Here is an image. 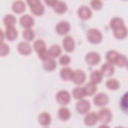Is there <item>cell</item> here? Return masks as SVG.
<instances>
[{
  "label": "cell",
  "mask_w": 128,
  "mask_h": 128,
  "mask_svg": "<svg viewBox=\"0 0 128 128\" xmlns=\"http://www.w3.org/2000/svg\"><path fill=\"white\" fill-rule=\"evenodd\" d=\"M86 38L88 41L93 44L100 43L102 39V34L98 29L92 28L88 30L86 32Z\"/></svg>",
  "instance_id": "cell-1"
},
{
  "label": "cell",
  "mask_w": 128,
  "mask_h": 128,
  "mask_svg": "<svg viewBox=\"0 0 128 128\" xmlns=\"http://www.w3.org/2000/svg\"><path fill=\"white\" fill-rule=\"evenodd\" d=\"M30 8L31 12L36 16L42 15L44 11V7L38 0H28L26 1Z\"/></svg>",
  "instance_id": "cell-2"
},
{
  "label": "cell",
  "mask_w": 128,
  "mask_h": 128,
  "mask_svg": "<svg viewBox=\"0 0 128 128\" xmlns=\"http://www.w3.org/2000/svg\"><path fill=\"white\" fill-rule=\"evenodd\" d=\"M98 120L103 124L109 123L112 120V114L111 110L108 108L100 109L98 114Z\"/></svg>",
  "instance_id": "cell-3"
},
{
  "label": "cell",
  "mask_w": 128,
  "mask_h": 128,
  "mask_svg": "<svg viewBox=\"0 0 128 128\" xmlns=\"http://www.w3.org/2000/svg\"><path fill=\"white\" fill-rule=\"evenodd\" d=\"M76 108L77 112L80 114H86L90 108V104L86 100H80L76 104Z\"/></svg>",
  "instance_id": "cell-4"
},
{
  "label": "cell",
  "mask_w": 128,
  "mask_h": 128,
  "mask_svg": "<svg viewBox=\"0 0 128 128\" xmlns=\"http://www.w3.org/2000/svg\"><path fill=\"white\" fill-rule=\"evenodd\" d=\"M56 100L59 104L66 105L70 100V94L66 90H60L56 94Z\"/></svg>",
  "instance_id": "cell-5"
},
{
  "label": "cell",
  "mask_w": 128,
  "mask_h": 128,
  "mask_svg": "<svg viewBox=\"0 0 128 128\" xmlns=\"http://www.w3.org/2000/svg\"><path fill=\"white\" fill-rule=\"evenodd\" d=\"M109 101L108 96L104 92H100L96 94L94 98V104L98 106H106Z\"/></svg>",
  "instance_id": "cell-6"
},
{
  "label": "cell",
  "mask_w": 128,
  "mask_h": 128,
  "mask_svg": "<svg viewBox=\"0 0 128 128\" xmlns=\"http://www.w3.org/2000/svg\"><path fill=\"white\" fill-rule=\"evenodd\" d=\"M86 78V74L82 70H76L73 71L72 80L75 84L78 85L82 84L84 82Z\"/></svg>",
  "instance_id": "cell-7"
},
{
  "label": "cell",
  "mask_w": 128,
  "mask_h": 128,
  "mask_svg": "<svg viewBox=\"0 0 128 128\" xmlns=\"http://www.w3.org/2000/svg\"><path fill=\"white\" fill-rule=\"evenodd\" d=\"M86 62L90 65L97 64L100 60V56L96 52H88L85 57Z\"/></svg>",
  "instance_id": "cell-8"
},
{
  "label": "cell",
  "mask_w": 128,
  "mask_h": 128,
  "mask_svg": "<svg viewBox=\"0 0 128 128\" xmlns=\"http://www.w3.org/2000/svg\"><path fill=\"white\" fill-rule=\"evenodd\" d=\"M62 46L66 52H72L75 48V42L74 38L70 36H65L62 40Z\"/></svg>",
  "instance_id": "cell-9"
},
{
  "label": "cell",
  "mask_w": 128,
  "mask_h": 128,
  "mask_svg": "<svg viewBox=\"0 0 128 128\" xmlns=\"http://www.w3.org/2000/svg\"><path fill=\"white\" fill-rule=\"evenodd\" d=\"M70 28V24L68 22L62 20L57 24L56 26V30L58 34L64 35L69 32Z\"/></svg>",
  "instance_id": "cell-10"
},
{
  "label": "cell",
  "mask_w": 128,
  "mask_h": 128,
  "mask_svg": "<svg viewBox=\"0 0 128 128\" xmlns=\"http://www.w3.org/2000/svg\"><path fill=\"white\" fill-rule=\"evenodd\" d=\"M78 17L82 20H86L91 18L92 12L91 10L86 6H82L78 10Z\"/></svg>",
  "instance_id": "cell-11"
},
{
  "label": "cell",
  "mask_w": 128,
  "mask_h": 128,
  "mask_svg": "<svg viewBox=\"0 0 128 128\" xmlns=\"http://www.w3.org/2000/svg\"><path fill=\"white\" fill-rule=\"evenodd\" d=\"M20 23L24 28H30L34 24V18L29 14L22 16L20 18Z\"/></svg>",
  "instance_id": "cell-12"
},
{
  "label": "cell",
  "mask_w": 128,
  "mask_h": 128,
  "mask_svg": "<svg viewBox=\"0 0 128 128\" xmlns=\"http://www.w3.org/2000/svg\"><path fill=\"white\" fill-rule=\"evenodd\" d=\"M17 48L18 52L24 56L30 54L32 50L31 46L26 42H19Z\"/></svg>",
  "instance_id": "cell-13"
},
{
  "label": "cell",
  "mask_w": 128,
  "mask_h": 128,
  "mask_svg": "<svg viewBox=\"0 0 128 128\" xmlns=\"http://www.w3.org/2000/svg\"><path fill=\"white\" fill-rule=\"evenodd\" d=\"M98 114L94 112H92L86 115L84 119V123L87 126H93L98 122Z\"/></svg>",
  "instance_id": "cell-14"
},
{
  "label": "cell",
  "mask_w": 128,
  "mask_h": 128,
  "mask_svg": "<svg viewBox=\"0 0 128 128\" xmlns=\"http://www.w3.org/2000/svg\"><path fill=\"white\" fill-rule=\"evenodd\" d=\"M103 76H110L112 75L114 72V67L112 64L109 62H106L102 66L100 70Z\"/></svg>",
  "instance_id": "cell-15"
},
{
  "label": "cell",
  "mask_w": 128,
  "mask_h": 128,
  "mask_svg": "<svg viewBox=\"0 0 128 128\" xmlns=\"http://www.w3.org/2000/svg\"><path fill=\"white\" fill-rule=\"evenodd\" d=\"M18 31L14 26H6L5 35L6 38L10 41L15 40L18 36Z\"/></svg>",
  "instance_id": "cell-16"
},
{
  "label": "cell",
  "mask_w": 128,
  "mask_h": 128,
  "mask_svg": "<svg viewBox=\"0 0 128 128\" xmlns=\"http://www.w3.org/2000/svg\"><path fill=\"white\" fill-rule=\"evenodd\" d=\"M39 124L44 126H49L51 122V116L50 114L46 112L40 113L38 117Z\"/></svg>",
  "instance_id": "cell-17"
},
{
  "label": "cell",
  "mask_w": 128,
  "mask_h": 128,
  "mask_svg": "<svg viewBox=\"0 0 128 128\" xmlns=\"http://www.w3.org/2000/svg\"><path fill=\"white\" fill-rule=\"evenodd\" d=\"M70 112L66 107L60 108L58 112V116L60 120L62 121H66L70 117Z\"/></svg>",
  "instance_id": "cell-18"
},
{
  "label": "cell",
  "mask_w": 128,
  "mask_h": 128,
  "mask_svg": "<svg viewBox=\"0 0 128 128\" xmlns=\"http://www.w3.org/2000/svg\"><path fill=\"white\" fill-rule=\"evenodd\" d=\"M12 8L14 12L19 14L24 12L26 8V6L23 1L16 0L12 3Z\"/></svg>",
  "instance_id": "cell-19"
},
{
  "label": "cell",
  "mask_w": 128,
  "mask_h": 128,
  "mask_svg": "<svg viewBox=\"0 0 128 128\" xmlns=\"http://www.w3.org/2000/svg\"><path fill=\"white\" fill-rule=\"evenodd\" d=\"M42 66L46 70L52 71L56 68V62L52 58L50 57L43 61Z\"/></svg>",
  "instance_id": "cell-20"
},
{
  "label": "cell",
  "mask_w": 128,
  "mask_h": 128,
  "mask_svg": "<svg viewBox=\"0 0 128 128\" xmlns=\"http://www.w3.org/2000/svg\"><path fill=\"white\" fill-rule=\"evenodd\" d=\"M124 25V24L123 20L122 18L118 16L112 18L110 23V27L113 30L118 29Z\"/></svg>",
  "instance_id": "cell-21"
},
{
  "label": "cell",
  "mask_w": 128,
  "mask_h": 128,
  "mask_svg": "<svg viewBox=\"0 0 128 128\" xmlns=\"http://www.w3.org/2000/svg\"><path fill=\"white\" fill-rule=\"evenodd\" d=\"M103 74L102 72L99 70H93L90 74V82L97 84L102 82L103 78Z\"/></svg>",
  "instance_id": "cell-22"
},
{
  "label": "cell",
  "mask_w": 128,
  "mask_h": 128,
  "mask_svg": "<svg viewBox=\"0 0 128 128\" xmlns=\"http://www.w3.org/2000/svg\"><path fill=\"white\" fill-rule=\"evenodd\" d=\"M33 46L34 50L38 53V54H39L46 50V42L41 39L36 40L34 43Z\"/></svg>",
  "instance_id": "cell-23"
},
{
  "label": "cell",
  "mask_w": 128,
  "mask_h": 128,
  "mask_svg": "<svg viewBox=\"0 0 128 128\" xmlns=\"http://www.w3.org/2000/svg\"><path fill=\"white\" fill-rule=\"evenodd\" d=\"M73 71L74 70H72L70 68H63L60 70V77L64 80H72Z\"/></svg>",
  "instance_id": "cell-24"
},
{
  "label": "cell",
  "mask_w": 128,
  "mask_h": 128,
  "mask_svg": "<svg viewBox=\"0 0 128 128\" xmlns=\"http://www.w3.org/2000/svg\"><path fill=\"white\" fill-rule=\"evenodd\" d=\"M114 34L115 38L118 39H123L128 34V29L125 25L122 27L114 30Z\"/></svg>",
  "instance_id": "cell-25"
},
{
  "label": "cell",
  "mask_w": 128,
  "mask_h": 128,
  "mask_svg": "<svg viewBox=\"0 0 128 128\" xmlns=\"http://www.w3.org/2000/svg\"><path fill=\"white\" fill-rule=\"evenodd\" d=\"M67 5L63 1H57L56 3L54 6V10L56 13L62 14L64 13L67 10Z\"/></svg>",
  "instance_id": "cell-26"
},
{
  "label": "cell",
  "mask_w": 128,
  "mask_h": 128,
  "mask_svg": "<svg viewBox=\"0 0 128 128\" xmlns=\"http://www.w3.org/2000/svg\"><path fill=\"white\" fill-rule=\"evenodd\" d=\"M72 93L74 98L77 100L82 99L86 96L84 87L75 88L72 90Z\"/></svg>",
  "instance_id": "cell-27"
},
{
  "label": "cell",
  "mask_w": 128,
  "mask_h": 128,
  "mask_svg": "<svg viewBox=\"0 0 128 128\" xmlns=\"http://www.w3.org/2000/svg\"><path fill=\"white\" fill-rule=\"evenodd\" d=\"M84 87L86 95L92 96L94 94L97 90L96 84L91 82L90 81L88 82Z\"/></svg>",
  "instance_id": "cell-28"
},
{
  "label": "cell",
  "mask_w": 128,
  "mask_h": 128,
  "mask_svg": "<svg viewBox=\"0 0 128 128\" xmlns=\"http://www.w3.org/2000/svg\"><path fill=\"white\" fill-rule=\"evenodd\" d=\"M48 52L52 58H57L61 54L62 50L58 45L53 44L50 48Z\"/></svg>",
  "instance_id": "cell-29"
},
{
  "label": "cell",
  "mask_w": 128,
  "mask_h": 128,
  "mask_svg": "<svg viewBox=\"0 0 128 128\" xmlns=\"http://www.w3.org/2000/svg\"><path fill=\"white\" fill-rule=\"evenodd\" d=\"M106 87L110 90H116L120 87L119 82L115 78H110L106 82Z\"/></svg>",
  "instance_id": "cell-30"
},
{
  "label": "cell",
  "mask_w": 128,
  "mask_h": 128,
  "mask_svg": "<svg viewBox=\"0 0 128 128\" xmlns=\"http://www.w3.org/2000/svg\"><path fill=\"white\" fill-rule=\"evenodd\" d=\"M16 22V18L12 14H7L4 18V23L6 26H14Z\"/></svg>",
  "instance_id": "cell-31"
},
{
  "label": "cell",
  "mask_w": 128,
  "mask_h": 128,
  "mask_svg": "<svg viewBox=\"0 0 128 128\" xmlns=\"http://www.w3.org/2000/svg\"><path fill=\"white\" fill-rule=\"evenodd\" d=\"M114 64L120 67L124 66L127 64V58L124 55L118 54Z\"/></svg>",
  "instance_id": "cell-32"
},
{
  "label": "cell",
  "mask_w": 128,
  "mask_h": 128,
  "mask_svg": "<svg viewBox=\"0 0 128 128\" xmlns=\"http://www.w3.org/2000/svg\"><path fill=\"white\" fill-rule=\"evenodd\" d=\"M119 53L114 50H110L108 51L106 54V58L109 62L112 64H114L116 58V57Z\"/></svg>",
  "instance_id": "cell-33"
},
{
  "label": "cell",
  "mask_w": 128,
  "mask_h": 128,
  "mask_svg": "<svg viewBox=\"0 0 128 128\" xmlns=\"http://www.w3.org/2000/svg\"><path fill=\"white\" fill-rule=\"evenodd\" d=\"M34 32L31 28H27L23 31L22 36L24 40L26 41H32L34 38Z\"/></svg>",
  "instance_id": "cell-34"
},
{
  "label": "cell",
  "mask_w": 128,
  "mask_h": 128,
  "mask_svg": "<svg viewBox=\"0 0 128 128\" xmlns=\"http://www.w3.org/2000/svg\"><path fill=\"white\" fill-rule=\"evenodd\" d=\"M120 106L123 112H128V93L126 92L122 97L120 100Z\"/></svg>",
  "instance_id": "cell-35"
},
{
  "label": "cell",
  "mask_w": 128,
  "mask_h": 128,
  "mask_svg": "<svg viewBox=\"0 0 128 128\" xmlns=\"http://www.w3.org/2000/svg\"><path fill=\"white\" fill-rule=\"evenodd\" d=\"M10 52V47L5 42H2L0 45V55L1 56H6Z\"/></svg>",
  "instance_id": "cell-36"
},
{
  "label": "cell",
  "mask_w": 128,
  "mask_h": 128,
  "mask_svg": "<svg viewBox=\"0 0 128 128\" xmlns=\"http://www.w3.org/2000/svg\"><path fill=\"white\" fill-rule=\"evenodd\" d=\"M91 7L94 10H99L102 8L103 6L102 2L98 0H94L90 2Z\"/></svg>",
  "instance_id": "cell-37"
},
{
  "label": "cell",
  "mask_w": 128,
  "mask_h": 128,
  "mask_svg": "<svg viewBox=\"0 0 128 128\" xmlns=\"http://www.w3.org/2000/svg\"><path fill=\"white\" fill-rule=\"evenodd\" d=\"M70 58L66 54L62 56L59 58V62L62 65H67L70 63Z\"/></svg>",
  "instance_id": "cell-38"
},
{
  "label": "cell",
  "mask_w": 128,
  "mask_h": 128,
  "mask_svg": "<svg viewBox=\"0 0 128 128\" xmlns=\"http://www.w3.org/2000/svg\"><path fill=\"white\" fill-rule=\"evenodd\" d=\"M38 57L42 60H44L46 59H48V58H50V56L49 54V52H48V50H44V52L38 54Z\"/></svg>",
  "instance_id": "cell-39"
},
{
  "label": "cell",
  "mask_w": 128,
  "mask_h": 128,
  "mask_svg": "<svg viewBox=\"0 0 128 128\" xmlns=\"http://www.w3.org/2000/svg\"><path fill=\"white\" fill-rule=\"evenodd\" d=\"M58 0H44V2L47 5L50 6H54Z\"/></svg>",
  "instance_id": "cell-40"
}]
</instances>
